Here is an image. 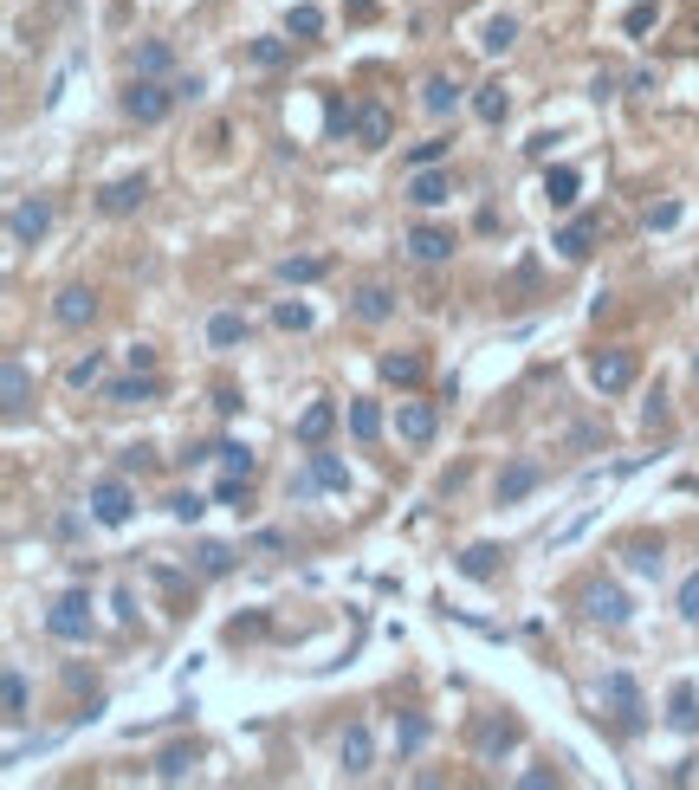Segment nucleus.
<instances>
[{
    "mask_svg": "<svg viewBox=\"0 0 699 790\" xmlns=\"http://www.w3.org/2000/svg\"><path fill=\"white\" fill-rule=\"evenodd\" d=\"M46 227H52V201H39V195L13 201V214H7V240H13V247H39Z\"/></svg>",
    "mask_w": 699,
    "mask_h": 790,
    "instance_id": "423d86ee",
    "label": "nucleus"
},
{
    "mask_svg": "<svg viewBox=\"0 0 699 790\" xmlns=\"http://www.w3.org/2000/svg\"><path fill=\"white\" fill-rule=\"evenodd\" d=\"M272 324H279V331H311V305L285 298V305H272Z\"/></svg>",
    "mask_w": 699,
    "mask_h": 790,
    "instance_id": "4c0bfd02",
    "label": "nucleus"
},
{
    "mask_svg": "<svg viewBox=\"0 0 699 790\" xmlns=\"http://www.w3.org/2000/svg\"><path fill=\"white\" fill-rule=\"evenodd\" d=\"M538 480H544L538 460H512V467L499 473V506H518L525 493H538Z\"/></svg>",
    "mask_w": 699,
    "mask_h": 790,
    "instance_id": "dca6fc26",
    "label": "nucleus"
},
{
    "mask_svg": "<svg viewBox=\"0 0 699 790\" xmlns=\"http://www.w3.org/2000/svg\"><path fill=\"white\" fill-rule=\"evenodd\" d=\"M331 428H337V402H311L305 415L292 421V434H298V447H324L331 441Z\"/></svg>",
    "mask_w": 699,
    "mask_h": 790,
    "instance_id": "2eb2a0df",
    "label": "nucleus"
},
{
    "mask_svg": "<svg viewBox=\"0 0 699 790\" xmlns=\"http://www.w3.org/2000/svg\"><path fill=\"white\" fill-rule=\"evenodd\" d=\"M376 370H382V383H395V389H415L421 376H428V363H421L415 350H389V357H382Z\"/></svg>",
    "mask_w": 699,
    "mask_h": 790,
    "instance_id": "aec40b11",
    "label": "nucleus"
},
{
    "mask_svg": "<svg viewBox=\"0 0 699 790\" xmlns=\"http://www.w3.org/2000/svg\"><path fill=\"white\" fill-rule=\"evenodd\" d=\"M169 512H175L182 525H195L201 512H208V499H201V493H175V499H169Z\"/></svg>",
    "mask_w": 699,
    "mask_h": 790,
    "instance_id": "37998d69",
    "label": "nucleus"
},
{
    "mask_svg": "<svg viewBox=\"0 0 699 790\" xmlns=\"http://www.w3.org/2000/svg\"><path fill=\"white\" fill-rule=\"evenodd\" d=\"M693 383H699V357H693Z\"/></svg>",
    "mask_w": 699,
    "mask_h": 790,
    "instance_id": "603ef678",
    "label": "nucleus"
},
{
    "mask_svg": "<svg viewBox=\"0 0 699 790\" xmlns=\"http://www.w3.org/2000/svg\"><path fill=\"white\" fill-rule=\"evenodd\" d=\"M641 376V357L635 350H596V363H589V383H596V395H628Z\"/></svg>",
    "mask_w": 699,
    "mask_h": 790,
    "instance_id": "7ed1b4c3",
    "label": "nucleus"
},
{
    "mask_svg": "<svg viewBox=\"0 0 699 790\" xmlns=\"http://www.w3.org/2000/svg\"><path fill=\"white\" fill-rule=\"evenodd\" d=\"M149 395H156V376L136 370L130 383H111V389H104V402H149Z\"/></svg>",
    "mask_w": 699,
    "mask_h": 790,
    "instance_id": "f704fd0d",
    "label": "nucleus"
},
{
    "mask_svg": "<svg viewBox=\"0 0 699 790\" xmlns=\"http://www.w3.org/2000/svg\"><path fill=\"white\" fill-rule=\"evenodd\" d=\"M596 700L615 713V726H622V732H635V726H641V713H648V706H641L635 674H622V667H615V674H602V693H596Z\"/></svg>",
    "mask_w": 699,
    "mask_h": 790,
    "instance_id": "20e7f679",
    "label": "nucleus"
},
{
    "mask_svg": "<svg viewBox=\"0 0 699 790\" xmlns=\"http://www.w3.org/2000/svg\"><path fill=\"white\" fill-rule=\"evenodd\" d=\"M208 344L214 350H240L246 344V318H240V311H214V318H208Z\"/></svg>",
    "mask_w": 699,
    "mask_h": 790,
    "instance_id": "bb28decb",
    "label": "nucleus"
},
{
    "mask_svg": "<svg viewBox=\"0 0 699 790\" xmlns=\"http://www.w3.org/2000/svg\"><path fill=\"white\" fill-rule=\"evenodd\" d=\"M667 726H674V732H699V687H693V680H674V693H667Z\"/></svg>",
    "mask_w": 699,
    "mask_h": 790,
    "instance_id": "a211bd4d",
    "label": "nucleus"
},
{
    "mask_svg": "<svg viewBox=\"0 0 699 790\" xmlns=\"http://www.w3.org/2000/svg\"><path fill=\"white\" fill-rule=\"evenodd\" d=\"M473 111H479V124H492V130H499L505 117H512V91H505L499 78H492V85H479V91H473Z\"/></svg>",
    "mask_w": 699,
    "mask_h": 790,
    "instance_id": "5701e85b",
    "label": "nucleus"
},
{
    "mask_svg": "<svg viewBox=\"0 0 699 790\" xmlns=\"http://www.w3.org/2000/svg\"><path fill=\"white\" fill-rule=\"evenodd\" d=\"M337 765H344V778H363V771L376 765V739H369V726H344V739H337Z\"/></svg>",
    "mask_w": 699,
    "mask_h": 790,
    "instance_id": "9b49d317",
    "label": "nucleus"
},
{
    "mask_svg": "<svg viewBox=\"0 0 699 790\" xmlns=\"http://www.w3.org/2000/svg\"><path fill=\"white\" fill-rule=\"evenodd\" d=\"M285 33H292V39H318V33H324V13H318V7H292Z\"/></svg>",
    "mask_w": 699,
    "mask_h": 790,
    "instance_id": "ea45409f",
    "label": "nucleus"
},
{
    "mask_svg": "<svg viewBox=\"0 0 699 790\" xmlns=\"http://www.w3.org/2000/svg\"><path fill=\"white\" fill-rule=\"evenodd\" d=\"M279 279L285 285H311V279H324V260H311V253L305 260H279Z\"/></svg>",
    "mask_w": 699,
    "mask_h": 790,
    "instance_id": "58836bf2",
    "label": "nucleus"
},
{
    "mask_svg": "<svg viewBox=\"0 0 699 790\" xmlns=\"http://www.w3.org/2000/svg\"><path fill=\"white\" fill-rule=\"evenodd\" d=\"M389 136H395V124H389V111H382L376 98L356 104V143H363V149H382Z\"/></svg>",
    "mask_w": 699,
    "mask_h": 790,
    "instance_id": "6ab92c4d",
    "label": "nucleus"
},
{
    "mask_svg": "<svg viewBox=\"0 0 699 790\" xmlns=\"http://www.w3.org/2000/svg\"><path fill=\"white\" fill-rule=\"evenodd\" d=\"M130 370H143V376H149V370H156V350L136 344V350H130Z\"/></svg>",
    "mask_w": 699,
    "mask_h": 790,
    "instance_id": "3c124183",
    "label": "nucleus"
},
{
    "mask_svg": "<svg viewBox=\"0 0 699 790\" xmlns=\"http://www.w3.org/2000/svg\"><path fill=\"white\" fill-rule=\"evenodd\" d=\"M0 706H7V719H26V674L20 667H7V680H0Z\"/></svg>",
    "mask_w": 699,
    "mask_h": 790,
    "instance_id": "72a5a7b5",
    "label": "nucleus"
},
{
    "mask_svg": "<svg viewBox=\"0 0 699 790\" xmlns=\"http://www.w3.org/2000/svg\"><path fill=\"white\" fill-rule=\"evenodd\" d=\"M26 402H33L26 357H7V363H0V408H7V415H26Z\"/></svg>",
    "mask_w": 699,
    "mask_h": 790,
    "instance_id": "ddd939ff",
    "label": "nucleus"
},
{
    "mask_svg": "<svg viewBox=\"0 0 699 790\" xmlns=\"http://www.w3.org/2000/svg\"><path fill=\"white\" fill-rule=\"evenodd\" d=\"M52 318H59L65 331H85V324L98 318V292H91V285H65L59 305H52Z\"/></svg>",
    "mask_w": 699,
    "mask_h": 790,
    "instance_id": "f8f14e48",
    "label": "nucleus"
},
{
    "mask_svg": "<svg viewBox=\"0 0 699 790\" xmlns=\"http://www.w3.org/2000/svg\"><path fill=\"white\" fill-rule=\"evenodd\" d=\"M175 98H182V85H162V78H130V91H123V117H130V124H162V117L175 111Z\"/></svg>",
    "mask_w": 699,
    "mask_h": 790,
    "instance_id": "f257e3e1",
    "label": "nucleus"
},
{
    "mask_svg": "<svg viewBox=\"0 0 699 790\" xmlns=\"http://www.w3.org/2000/svg\"><path fill=\"white\" fill-rule=\"evenodd\" d=\"M680 616H687V622H699V570H693L687 583H680Z\"/></svg>",
    "mask_w": 699,
    "mask_h": 790,
    "instance_id": "de8ad7c7",
    "label": "nucleus"
},
{
    "mask_svg": "<svg viewBox=\"0 0 699 790\" xmlns=\"http://www.w3.org/2000/svg\"><path fill=\"white\" fill-rule=\"evenodd\" d=\"M680 221V201H661V208H648V227H674Z\"/></svg>",
    "mask_w": 699,
    "mask_h": 790,
    "instance_id": "8fccbe9b",
    "label": "nucleus"
},
{
    "mask_svg": "<svg viewBox=\"0 0 699 790\" xmlns=\"http://www.w3.org/2000/svg\"><path fill=\"white\" fill-rule=\"evenodd\" d=\"M577 188H583L577 169H564V162L544 169V201H551V208H577Z\"/></svg>",
    "mask_w": 699,
    "mask_h": 790,
    "instance_id": "b1692460",
    "label": "nucleus"
},
{
    "mask_svg": "<svg viewBox=\"0 0 699 790\" xmlns=\"http://www.w3.org/2000/svg\"><path fill=\"white\" fill-rule=\"evenodd\" d=\"M85 506H91V519H98V525H111V531L136 519V493H130L123 480H98V486H91V499H85Z\"/></svg>",
    "mask_w": 699,
    "mask_h": 790,
    "instance_id": "39448f33",
    "label": "nucleus"
},
{
    "mask_svg": "<svg viewBox=\"0 0 699 790\" xmlns=\"http://www.w3.org/2000/svg\"><path fill=\"white\" fill-rule=\"evenodd\" d=\"M628 564H635L641 577H661V538H635L628 544Z\"/></svg>",
    "mask_w": 699,
    "mask_h": 790,
    "instance_id": "c9c22d12",
    "label": "nucleus"
},
{
    "mask_svg": "<svg viewBox=\"0 0 699 790\" xmlns=\"http://www.w3.org/2000/svg\"><path fill=\"white\" fill-rule=\"evenodd\" d=\"M188 771H195V745H169V752L156 758V778L162 784H182Z\"/></svg>",
    "mask_w": 699,
    "mask_h": 790,
    "instance_id": "c756f323",
    "label": "nucleus"
},
{
    "mask_svg": "<svg viewBox=\"0 0 699 790\" xmlns=\"http://www.w3.org/2000/svg\"><path fill=\"white\" fill-rule=\"evenodd\" d=\"M240 493H246V480H240V473H221V486H214V499H221V506H240Z\"/></svg>",
    "mask_w": 699,
    "mask_h": 790,
    "instance_id": "09e8293b",
    "label": "nucleus"
},
{
    "mask_svg": "<svg viewBox=\"0 0 699 790\" xmlns=\"http://www.w3.org/2000/svg\"><path fill=\"white\" fill-rule=\"evenodd\" d=\"M512 39H518V20H512V13H492V20H486V33H479V46H486L492 59H499V52L512 46Z\"/></svg>",
    "mask_w": 699,
    "mask_h": 790,
    "instance_id": "2f4dec72",
    "label": "nucleus"
},
{
    "mask_svg": "<svg viewBox=\"0 0 699 790\" xmlns=\"http://www.w3.org/2000/svg\"><path fill=\"white\" fill-rule=\"evenodd\" d=\"M350 311H356L363 324H382V318L395 311V292H389V285H363V292L350 298Z\"/></svg>",
    "mask_w": 699,
    "mask_h": 790,
    "instance_id": "393cba45",
    "label": "nucleus"
},
{
    "mask_svg": "<svg viewBox=\"0 0 699 790\" xmlns=\"http://www.w3.org/2000/svg\"><path fill=\"white\" fill-rule=\"evenodd\" d=\"M447 253H454V234H447V227H434V221L408 227V260L415 266H441Z\"/></svg>",
    "mask_w": 699,
    "mask_h": 790,
    "instance_id": "1a4fd4ad",
    "label": "nucleus"
},
{
    "mask_svg": "<svg viewBox=\"0 0 699 790\" xmlns=\"http://www.w3.org/2000/svg\"><path fill=\"white\" fill-rule=\"evenodd\" d=\"M518 745V719H473V752L479 758H499V752H512Z\"/></svg>",
    "mask_w": 699,
    "mask_h": 790,
    "instance_id": "4468645a",
    "label": "nucleus"
},
{
    "mask_svg": "<svg viewBox=\"0 0 699 790\" xmlns=\"http://www.w3.org/2000/svg\"><path fill=\"white\" fill-rule=\"evenodd\" d=\"M214 454H221V467H227V473H240V480H253V447L227 441V447H214Z\"/></svg>",
    "mask_w": 699,
    "mask_h": 790,
    "instance_id": "a19ab883",
    "label": "nucleus"
},
{
    "mask_svg": "<svg viewBox=\"0 0 699 790\" xmlns=\"http://www.w3.org/2000/svg\"><path fill=\"white\" fill-rule=\"evenodd\" d=\"M350 434H356V441H376V434H382V408L369 402V395H356V402H350Z\"/></svg>",
    "mask_w": 699,
    "mask_h": 790,
    "instance_id": "7c9ffc66",
    "label": "nucleus"
},
{
    "mask_svg": "<svg viewBox=\"0 0 699 790\" xmlns=\"http://www.w3.org/2000/svg\"><path fill=\"white\" fill-rule=\"evenodd\" d=\"M246 52H253V65H266V72H272V65H285V39H253Z\"/></svg>",
    "mask_w": 699,
    "mask_h": 790,
    "instance_id": "c03bdc74",
    "label": "nucleus"
},
{
    "mask_svg": "<svg viewBox=\"0 0 699 790\" xmlns=\"http://www.w3.org/2000/svg\"><path fill=\"white\" fill-rule=\"evenodd\" d=\"M447 195H454V182H447L441 169H415L408 175V201H415V208H441Z\"/></svg>",
    "mask_w": 699,
    "mask_h": 790,
    "instance_id": "412c9836",
    "label": "nucleus"
},
{
    "mask_svg": "<svg viewBox=\"0 0 699 790\" xmlns=\"http://www.w3.org/2000/svg\"><path fill=\"white\" fill-rule=\"evenodd\" d=\"M654 20H661V7H654V0H635V7L622 13V33H648Z\"/></svg>",
    "mask_w": 699,
    "mask_h": 790,
    "instance_id": "79ce46f5",
    "label": "nucleus"
},
{
    "mask_svg": "<svg viewBox=\"0 0 699 790\" xmlns=\"http://www.w3.org/2000/svg\"><path fill=\"white\" fill-rule=\"evenodd\" d=\"M169 65H175V52L162 46V39H143V46H136V59H130V72L136 78H162Z\"/></svg>",
    "mask_w": 699,
    "mask_h": 790,
    "instance_id": "c85d7f7f",
    "label": "nucleus"
},
{
    "mask_svg": "<svg viewBox=\"0 0 699 790\" xmlns=\"http://www.w3.org/2000/svg\"><path fill=\"white\" fill-rule=\"evenodd\" d=\"M551 247H557V253H564V260H570V266H577V260H589V247H596V221H570V227H564V234H557V240H551Z\"/></svg>",
    "mask_w": 699,
    "mask_h": 790,
    "instance_id": "a878e982",
    "label": "nucleus"
},
{
    "mask_svg": "<svg viewBox=\"0 0 699 790\" xmlns=\"http://www.w3.org/2000/svg\"><path fill=\"white\" fill-rule=\"evenodd\" d=\"M421 739H428V719L408 713V719H402V752H421Z\"/></svg>",
    "mask_w": 699,
    "mask_h": 790,
    "instance_id": "49530a36",
    "label": "nucleus"
},
{
    "mask_svg": "<svg viewBox=\"0 0 699 790\" xmlns=\"http://www.w3.org/2000/svg\"><path fill=\"white\" fill-rule=\"evenodd\" d=\"M499 564H505L499 544H466V551H460V577H473V583H492V577H499Z\"/></svg>",
    "mask_w": 699,
    "mask_h": 790,
    "instance_id": "4be33fe9",
    "label": "nucleus"
},
{
    "mask_svg": "<svg viewBox=\"0 0 699 790\" xmlns=\"http://www.w3.org/2000/svg\"><path fill=\"white\" fill-rule=\"evenodd\" d=\"M195 564H201V577H227V570H233V551H227V544H201V551H195Z\"/></svg>",
    "mask_w": 699,
    "mask_h": 790,
    "instance_id": "e433bc0d",
    "label": "nucleus"
},
{
    "mask_svg": "<svg viewBox=\"0 0 699 790\" xmlns=\"http://www.w3.org/2000/svg\"><path fill=\"white\" fill-rule=\"evenodd\" d=\"M46 635H52V642H85V635H91V596L85 590H65L59 603L46 609Z\"/></svg>",
    "mask_w": 699,
    "mask_h": 790,
    "instance_id": "f03ea898",
    "label": "nucleus"
},
{
    "mask_svg": "<svg viewBox=\"0 0 699 790\" xmlns=\"http://www.w3.org/2000/svg\"><path fill=\"white\" fill-rule=\"evenodd\" d=\"M65 383H72V389H98L104 383V357H98V350H85V357L65 370Z\"/></svg>",
    "mask_w": 699,
    "mask_h": 790,
    "instance_id": "473e14b6",
    "label": "nucleus"
},
{
    "mask_svg": "<svg viewBox=\"0 0 699 790\" xmlns=\"http://www.w3.org/2000/svg\"><path fill=\"white\" fill-rule=\"evenodd\" d=\"M143 195H149V175H117L111 188H98V214H136L143 208Z\"/></svg>",
    "mask_w": 699,
    "mask_h": 790,
    "instance_id": "6e6552de",
    "label": "nucleus"
},
{
    "mask_svg": "<svg viewBox=\"0 0 699 790\" xmlns=\"http://www.w3.org/2000/svg\"><path fill=\"white\" fill-rule=\"evenodd\" d=\"M311 480H318V493H350V467L337 454H311Z\"/></svg>",
    "mask_w": 699,
    "mask_h": 790,
    "instance_id": "cd10ccee",
    "label": "nucleus"
},
{
    "mask_svg": "<svg viewBox=\"0 0 699 790\" xmlns=\"http://www.w3.org/2000/svg\"><path fill=\"white\" fill-rule=\"evenodd\" d=\"M434 428H441V415H434V402H402L395 408V434H402L408 447H428Z\"/></svg>",
    "mask_w": 699,
    "mask_h": 790,
    "instance_id": "9d476101",
    "label": "nucleus"
},
{
    "mask_svg": "<svg viewBox=\"0 0 699 790\" xmlns=\"http://www.w3.org/2000/svg\"><path fill=\"white\" fill-rule=\"evenodd\" d=\"M583 616L602 622V629H622V622L635 616V603H628L615 583H589V590H583Z\"/></svg>",
    "mask_w": 699,
    "mask_h": 790,
    "instance_id": "0eeeda50",
    "label": "nucleus"
},
{
    "mask_svg": "<svg viewBox=\"0 0 699 790\" xmlns=\"http://www.w3.org/2000/svg\"><path fill=\"white\" fill-rule=\"evenodd\" d=\"M441 156H447V136H428V143H415V156H408V162H415V169H434Z\"/></svg>",
    "mask_w": 699,
    "mask_h": 790,
    "instance_id": "a18cd8bd",
    "label": "nucleus"
},
{
    "mask_svg": "<svg viewBox=\"0 0 699 790\" xmlns=\"http://www.w3.org/2000/svg\"><path fill=\"white\" fill-rule=\"evenodd\" d=\"M460 85H454V78H447V72H434V78H421V111H428V117H454L460 111Z\"/></svg>",
    "mask_w": 699,
    "mask_h": 790,
    "instance_id": "f3484780",
    "label": "nucleus"
}]
</instances>
